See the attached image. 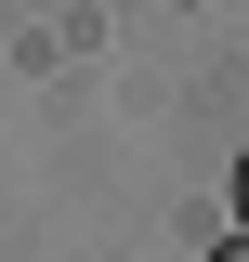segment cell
Listing matches in <instances>:
<instances>
[{
	"label": "cell",
	"mask_w": 249,
	"mask_h": 262,
	"mask_svg": "<svg viewBox=\"0 0 249 262\" xmlns=\"http://www.w3.org/2000/svg\"><path fill=\"white\" fill-rule=\"evenodd\" d=\"M236 236H249V158H236Z\"/></svg>",
	"instance_id": "cell-1"
},
{
	"label": "cell",
	"mask_w": 249,
	"mask_h": 262,
	"mask_svg": "<svg viewBox=\"0 0 249 262\" xmlns=\"http://www.w3.org/2000/svg\"><path fill=\"white\" fill-rule=\"evenodd\" d=\"M210 262H249V236H223V249H210Z\"/></svg>",
	"instance_id": "cell-2"
}]
</instances>
